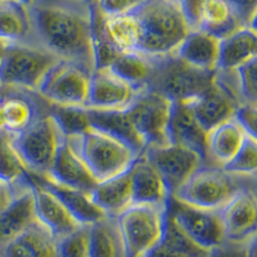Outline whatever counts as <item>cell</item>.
<instances>
[{"mask_svg": "<svg viewBox=\"0 0 257 257\" xmlns=\"http://www.w3.org/2000/svg\"><path fill=\"white\" fill-rule=\"evenodd\" d=\"M29 11L36 44L94 72V8L88 0H38Z\"/></svg>", "mask_w": 257, "mask_h": 257, "instance_id": "1", "label": "cell"}, {"mask_svg": "<svg viewBox=\"0 0 257 257\" xmlns=\"http://www.w3.org/2000/svg\"><path fill=\"white\" fill-rule=\"evenodd\" d=\"M134 13L143 26L139 52L147 56H173L190 32L176 0H146Z\"/></svg>", "mask_w": 257, "mask_h": 257, "instance_id": "2", "label": "cell"}, {"mask_svg": "<svg viewBox=\"0 0 257 257\" xmlns=\"http://www.w3.org/2000/svg\"><path fill=\"white\" fill-rule=\"evenodd\" d=\"M66 139L98 183L126 173L141 156L117 138L93 127Z\"/></svg>", "mask_w": 257, "mask_h": 257, "instance_id": "3", "label": "cell"}, {"mask_svg": "<svg viewBox=\"0 0 257 257\" xmlns=\"http://www.w3.org/2000/svg\"><path fill=\"white\" fill-rule=\"evenodd\" d=\"M169 206L134 203L116 217L125 257H146L162 242L166 231Z\"/></svg>", "mask_w": 257, "mask_h": 257, "instance_id": "4", "label": "cell"}, {"mask_svg": "<svg viewBox=\"0 0 257 257\" xmlns=\"http://www.w3.org/2000/svg\"><path fill=\"white\" fill-rule=\"evenodd\" d=\"M237 176L225 173L221 167L203 165L173 194L181 205L207 211H219L243 187Z\"/></svg>", "mask_w": 257, "mask_h": 257, "instance_id": "5", "label": "cell"}, {"mask_svg": "<svg viewBox=\"0 0 257 257\" xmlns=\"http://www.w3.org/2000/svg\"><path fill=\"white\" fill-rule=\"evenodd\" d=\"M58 61V57L36 43L9 44L0 66V85L36 91Z\"/></svg>", "mask_w": 257, "mask_h": 257, "instance_id": "6", "label": "cell"}, {"mask_svg": "<svg viewBox=\"0 0 257 257\" xmlns=\"http://www.w3.org/2000/svg\"><path fill=\"white\" fill-rule=\"evenodd\" d=\"M64 138L56 120L48 113L39 116L29 128L11 139L30 174L44 175L52 169Z\"/></svg>", "mask_w": 257, "mask_h": 257, "instance_id": "7", "label": "cell"}, {"mask_svg": "<svg viewBox=\"0 0 257 257\" xmlns=\"http://www.w3.org/2000/svg\"><path fill=\"white\" fill-rule=\"evenodd\" d=\"M215 76L216 71L198 70L169 56L161 59L149 90L164 94L173 102H190L212 84Z\"/></svg>", "mask_w": 257, "mask_h": 257, "instance_id": "8", "label": "cell"}, {"mask_svg": "<svg viewBox=\"0 0 257 257\" xmlns=\"http://www.w3.org/2000/svg\"><path fill=\"white\" fill-rule=\"evenodd\" d=\"M91 72L80 64L59 59L44 77L36 93L52 105L86 107Z\"/></svg>", "mask_w": 257, "mask_h": 257, "instance_id": "9", "label": "cell"}, {"mask_svg": "<svg viewBox=\"0 0 257 257\" xmlns=\"http://www.w3.org/2000/svg\"><path fill=\"white\" fill-rule=\"evenodd\" d=\"M174 102L156 90H146L127 108L133 125L147 143V148L165 147L170 143V118Z\"/></svg>", "mask_w": 257, "mask_h": 257, "instance_id": "10", "label": "cell"}, {"mask_svg": "<svg viewBox=\"0 0 257 257\" xmlns=\"http://www.w3.org/2000/svg\"><path fill=\"white\" fill-rule=\"evenodd\" d=\"M169 217L190 242L203 251L213 253L226 242L219 211L201 210L176 202V208L171 210L169 206Z\"/></svg>", "mask_w": 257, "mask_h": 257, "instance_id": "11", "label": "cell"}, {"mask_svg": "<svg viewBox=\"0 0 257 257\" xmlns=\"http://www.w3.org/2000/svg\"><path fill=\"white\" fill-rule=\"evenodd\" d=\"M143 155L162 176L171 192V197L199 167L205 165V160L198 153L178 144L146 148Z\"/></svg>", "mask_w": 257, "mask_h": 257, "instance_id": "12", "label": "cell"}, {"mask_svg": "<svg viewBox=\"0 0 257 257\" xmlns=\"http://www.w3.org/2000/svg\"><path fill=\"white\" fill-rule=\"evenodd\" d=\"M188 103L206 132L233 118L238 107L243 104L235 90L217 73L212 84L196 99Z\"/></svg>", "mask_w": 257, "mask_h": 257, "instance_id": "13", "label": "cell"}, {"mask_svg": "<svg viewBox=\"0 0 257 257\" xmlns=\"http://www.w3.org/2000/svg\"><path fill=\"white\" fill-rule=\"evenodd\" d=\"M146 90L138 89L108 68L91 73L90 90L85 108L98 111H125Z\"/></svg>", "mask_w": 257, "mask_h": 257, "instance_id": "14", "label": "cell"}, {"mask_svg": "<svg viewBox=\"0 0 257 257\" xmlns=\"http://www.w3.org/2000/svg\"><path fill=\"white\" fill-rule=\"evenodd\" d=\"M219 212L226 240L240 244L256 238L257 203L253 190H239Z\"/></svg>", "mask_w": 257, "mask_h": 257, "instance_id": "15", "label": "cell"}, {"mask_svg": "<svg viewBox=\"0 0 257 257\" xmlns=\"http://www.w3.org/2000/svg\"><path fill=\"white\" fill-rule=\"evenodd\" d=\"M30 185L34 196L36 220L57 240L67 237L84 226L72 216V213L64 207L63 203L31 174Z\"/></svg>", "mask_w": 257, "mask_h": 257, "instance_id": "16", "label": "cell"}, {"mask_svg": "<svg viewBox=\"0 0 257 257\" xmlns=\"http://www.w3.org/2000/svg\"><path fill=\"white\" fill-rule=\"evenodd\" d=\"M133 199L137 205L169 206L171 192L162 176L142 153L130 167ZM133 203V205H134Z\"/></svg>", "mask_w": 257, "mask_h": 257, "instance_id": "17", "label": "cell"}, {"mask_svg": "<svg viewBox=\"0 0 257 257\" xmlns=\"http://www.w3.org/2000/svg\"><path fill=\"white\" fill-rule=\"evenodd\" d=\"M220 43L221 39L206 30H193L173 56L188 66L215 72L219 68Z\"/></svg>", "mask_w": 257, "mask_h": 257, "instance_id": "18", "label": "cell"}, {"mask_svg": "<svg viewBox=\"0 0 257 257\" xmlns=\"http://www.w3.org/2000/svg\"><path fill=\"white\" fill-rule=\"evenodd\" d=\"M169 134L170 143L192 149L205 160L206 164L207 132L198 122L188 102H174Z\"/></svg>", "mask_w": 257, "mask_h": 257, "instance_id": "19", "label": "cell"}, {"mask_svg": "<svg viewBox=\"0 0 257 257\" xmlns=\"http://www.w3.org/2000/svg\"><path fill=\"white\" fill-rule=\"evenodd\" d=\"M31 175L35 176L41 184L49 189L63 203L64 207L72 213V216L84 226H91L107 217L104 211L93 201L91 193L62 185L45 175Z\"/></svg>", "mask_w": 257, "mask_h": 257, "instance_id": "20", "label": "cell"}, {"mask_svg": "<svg viewBox=\"0 0 257 257\" xmlns=\"http://www.w3.org/2000/svg\"><path fill=\"white\" fill-rule=\"evenodd\" d=\"M247 137L249 135L234 117L211 128L206 141V164L222 169L237 155Z\"/></svg>", "mask_w": 257, "mask_h": 257, "instance_id": "21", "label": "cell"}, {"mask_svg": "<svg viewBox=\"0 0 257 257\" xmlns=\"http://www.w3.org/2000/svg\"><path fill=\"white\" fill-rule=\"evenodd\" d=\"M44 175L59 184L88 193L93 192V189L98 184V181L94 179L88 167L85 166L81 158L73 152V149L70 147L66 138L57 153L52 169L49 173Z\"/></svg>", "mask_w": 257, "mask_h": 257, "instance_id": "22", "label": "cell"}, {"mask_svg": "<svg viewBox=\"0 0 257 257\" xmlns=\"http://www.w3.org/2000/svg\"><path fill=\"white\" fill-rule=\"evenodd\" d=\"M36 221L34 196L29 185L18 193L8 207L0 211V248H4Z\"/></svg>", "mask_w": 257, "mask_h": 257, "instance_id": "23", "label": "cell"}, {"mask_svg": "<svg viewBox=\"0 0 257 257\" xmlns=\"http://www.w3.org/2000/svg\"><path fill=\"white\" fill-rule=\"evenodd\" d=\"M257 59V36L254 26H244L220 43V71H235Z\"/></svg>", "mask_w": 257, "mask_h": 257, "instance_id": "24", "label": "cell"}, {"mask_svg": "<svg viewBox=\"0 0 257 257\" xmlns=\"http://www.w3.org/2000/svg\"><path fill=\"white\" fill-rule=\"evenodd\" d=\"M98 25L104 38L120 53L139 52L143 40V26L135 13L113 17L100 16Z\"/></svg>", "mask_w": 257, "mask_h": 257, "instance_id": "25", "label": "cell"}, {"mask_svg": "<svg viewBox=\"0 0 257 257\" xmlns=\"http://www.w3.org/2000/svg\"><path fill=\"white\" fill-rule=\"evenodd\" d=\"M88 109V108H86ZM91 127L109 134L132 147L138 155L146 151L147 143L133 125L127 111H98L88 109Z\"/></svg>", "mask_w": 257, "mask_h": 257, "instance_id": "26", "label": "cell"}, {"mask_svg": "<svg viewBox=\"0 0 257 257\" xmlns=\"http://www.w3.org/2000/svg\"><path fill=\"white\" fill-rule=\"evenodd\" d=\"M91 198L105 215L117 217L134 203L130 170L114 178L98 183L91 192Z\"/></svg>", "mask_w": 257, "mask_h": 257, "instance_id": "27", "label": "cell"}, {"mask_svg": "<svg viewBox=\"0 0 257 257\" xmlns=\"http://www.w3.org/2000/svg\"><path fill=\"white\" fill-rule=\"evenodd\" d=\"M161 59L141 52L121 53L108 70L135 88L148 90Z\"/></svg>", "mask_w": 257, "mask_h": 257, "instance_id": "28", "label": "cell"}, {"mask_svg": "<svg viewBox=\"0 0 257 257\" xmlns=\"http://www.w3.org/2000/svg\"><path fill=\"white\" fill-rule=\"evenodd\" d=\"M3 257H57V239L36 221L4 247Z\"/></svg>", "mask_w": 257, "mask_h": 257, "instance_id": "29", "label": "cell"}, {"mask_svg": "<svg viewBox=\"0 0 257 257\" xmlns=\"http://www.w3.org/2000/svg\"><path fill=\"white\" fill-rule=\"evenodd\" d=\"M248 26L225 0H203L199 13V30H206L219 39Z\"/></svg>", "mask_w": 257, "mask_h": 257, "instance_id": "30", "label": "cell"}, {"mask_svg": "<svg viewBox=\"0 0 257 257\" xmlns=\"http://www.w3.org/2000/svg\"><path fill=\"white\" fill-rule=\"evenodd\" d=\"M0 39L8 44L36 43L27 7L21 3L0 4Z\"/></svg>", "mask_w": 257, "mask_h": 257, "instance_id": "31", "label": "cell"}, {"mask_svg": "<svg viewBox=\"0 0 257 257\" xmlns=\"http://www.w3.org/2000/svg\"><path fill=\"white\" fill-rule=\"evenodd\" d=\"M90 257H125V248L116 217L105 219L89 226Z\"/></svg>", "mask_w": 257, "mask_h": 257, "instance_id": "32", "label": "cell"}, {"mask_svg": "<svg viewBox=\"0 0 257 257\" xmlns=\"http://www.w3.org/2000/svg\"><path fill=\"white\" fill-rule=\"evenodd\" d=\"M0 180L17 190L30 185V171L12 144L11 135L0 133Z\"/></svg>", "mask_w": 257, "mask_h": 257, "instance_id": "33", "label": "cell"}, {"mask_svg": "<svg viewBox=\"0 0 257 257\" xmlns=\"http://www.w3.org/2000/svg\"><path fill=\"white\" fill-rule=\"evenodd\" d=\"M210 254L190 242L167 216L164 239L146 257H207Z\"/></svg>", "mask_w": 257, "mask_h": 257, "instance_id": "34", "label": "cell"}, {"mask_svg": "<svg viewBox=\"0 0 257 257\" xmlns=\"http://www.w3.org/2000/svg\"><path fill=\"white\" fill-rule=\"evenodd\" d=\"M0 104L6 118V133L11 137L24 133L39 117L32 103L24 96H7Z\"/></svg>", "mask_w": 257, "mask_h": 257, "instance_id": "35", "label": "cell"}, {"mask_svg": "<svg viewBox=\"0 0 257 257\" xmlns=\"http://www.w3.org/2000/svg\"><path fill=\"white\" fill-rule=\"evenodd\" d=\"M49 113L56 120L62 134L66 138L76 137L91 128L89 112L84 107L52 105Z\"/></svg>", "mask_w": 257, "mask_h": 257, "instance_id": "36", "label": "cell"}, {"mask_svg": "<svg viewBox=\"0 0 257 257\" xmlns=\"http://www.w3.org/2000/svg\"><path fill=\"white\" fill-rule=\"evenodd\" d=\"M222 170L237 178H254L257 171L256 138L247 137L237 155L222 167Z\"/></svg>", "mask_w": 257, "mask_h": 257, "instance_id": "37", "label": "cell"}, {"mask_svg": "<svg viewBox=\"0 0 257 257\" xmlns=\"http://www.w3.org/2000/svg\"><path fill=\"white\" fill-rule=\"evenodd\" d=\"M57 257H90L89 226H82L67 237L57 240Z\"/></svg>", "mask_w": 257, "mask_h": 257, "instance_id": "38", "label": "cell"}, {"mask_svg": "<svg viewBox=\"0 0 257 257\" xmlns=\"http://www.w3.org/2000/svg\"><path fill=\"white\" fill-rule=\"evenodd\" d=\"M235 72L238 93L242 103L256 105L257 100V59L244 64Z\"/></svg>", "mask_w": 257, "mask_h": 257, "instance_id": "39", "label": "cell"}, {"mask_svg": "<svg viewBox=\"0 0 257 257\" xmlns=\"http://www.w3.org/2000/svg\"><path fill=\"white\" fill-rule=\"evenodd\" d=\"M146 0H96V9L102 17L134 13Z\"/></svg>", "mask_w": 257, "mask_h": 257, "instance_id": "40", "label": "cell"}, {"mask_svg": "<svg viewBox=\"0 0 257 257\" xmlns=\"http://www.w3.org/2000/svg\"><path fill=\"white\" fill-rule=\"evenodd\" d=\"M234 118L243 127L249 137L256 138V122H257V109L254 104L243 103L238 107Z\"/></svg>", "mask_w": 257, "mask_h": 257, "instance_id": "41", "label": "cell"}, {"mask_svg": "<svg viewBox=\"0 0 257 257\" xmlns=\"http://www.w3.org/2000/svg\"><path fill=\"white\" fill-rule=\"evenodd\" d=\"M248 26H254L256 0H225Z\"/></svg>", "mask_w": 257, "mask_h": 257, "instance_id": "42", "label": "cell"}, {"mask_svg": "<svg viewBox=\"0 0 257 257\" xmlns=\"http://www.w3.org/2000/svg\"><path fill=\"white\" fill-rule=\"evenodd\" d=\"M22 190L15 189V188H12L7 183H4L3 180H0V211H3L4 208L8 207L12 203L13 199L16 198V196L20 192H22Z\"/></svg>", "mask_w": 257, "mask_h": 257, "instance_id": "43", "label": "cell"}, {"mask_svg": "<svg viewBox=\"0 0 257 257\" xmlns=\"http://www.w3.org/2000/svg\"><path fill=\"white\" fill-rule=\"evenodd\" d=\"M247 244V251H245V257H256V238L249 240Z\"/></svg>", "mask_w": 257, "mask_h": 257, "instance_id": "44", "label": "cell"}, {"mask_svg": "<svg viewBox=\"0 0 257 257\" xmlns=\"http://www.w3.org/2000/svg\"><path fill=\"white\" fill-rule=\"evenodd\" d=\"M8 43H6L4 40L0 39V66L3 63V59L6 57V52H7V48H8Z\"/></svg>", "mask_w": 257, "mask_h": 257, "instance_id": "45", "label": "cell"}, {"mask_svg": "<svg viewBox=\"0 0 257 257\" xmlns=\"http://www.w3.org/2000/svg\"><path fill=\"white\" fill-rule=\"evenodd\" d=\"M0 133H6V118H4V112L0 104Z\"/></svg>", "mask_w": 257, "mask_h": 257, "instance_id": "46", "label": "cell"}, {"mask_svg": "<svg viewBox=\"0 0 257 257\" xmlns=\"http://www.w3.org/2000/svg\"><path fill=\"white\" fill-rule=\"evenodd\" d=\"M36 2H38V0H20V3L24 4V6L27 7V8H30V7L34 6Z\"/></svg>", "mask_w": 257, "mask_h": 257, "instance_id": "47", "label": "cell"}, {"mask_svg": "<svg viewBox=\"0 0 257 257\" xmlns=\"http://www.w3.org/2000/svg\"><path fill=\"white\" fill-rule=\"evenodd\" d=\"M2 3H20V0H0V4Z\"/></svg>", "mask_w": 257, "mask_h": 257, "instance_id": "48", "label": "cell"}, {"mask_svg": "<svg viewBox=\"0 0 257 257\" xmlns=\"http://www.w3.org/2000/svg\"><path fill=\"white\" fill-rule=\"evenodd\" d=\"M207 257H216V256H215V252H213V253H211L210 256H207Z\"/></svg>", "mask_w": 257, "mask_h": 257, "instance_id": "49", "label": "cell"}, {"mask_svg": "<svg viewBox=\"0 0 257 257\" xmlns=\"http://www.w3.org/2000/svg\"><path fill=\"white\" fill-rule=\"evenodd\" d=\"M176 2H179V0H176Z\"/></svg>", "mask_w": 257, "mask_h": 257, "instance_id": "50", "label": "cell"}]
</instances>
